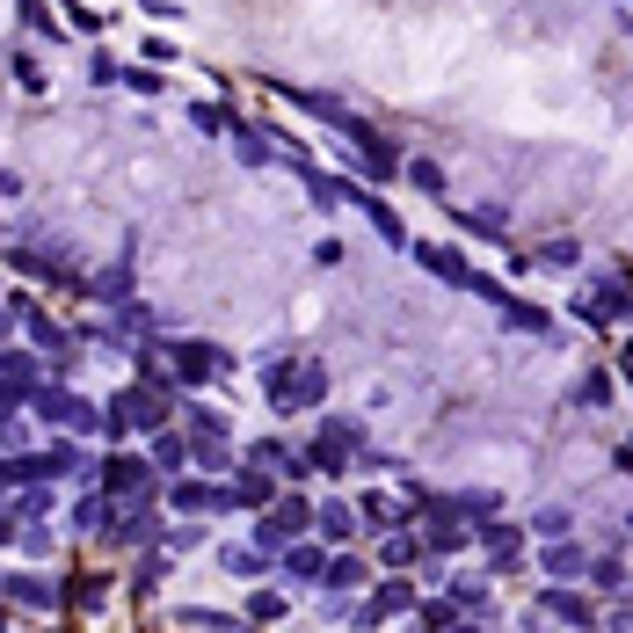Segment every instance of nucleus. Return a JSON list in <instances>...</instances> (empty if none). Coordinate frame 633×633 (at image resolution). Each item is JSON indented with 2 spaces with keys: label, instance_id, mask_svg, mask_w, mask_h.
Here are the masks:
<instances>
[{
  "label": "nucleus",
  "instance_id": "1",
  "mask_svg": "<svg viewBox=\"0 0 633 633\" xmlns=\"http://www.w3.org/2000/svg\"><path fill=\"white\" fill-rule=\"evenodd\" d=\"M328 131L350 147V161H357L371 182H393V175H401V153H393V139L379 131V124H365L357 110H336V117H328Z\"/></svg>",
  "mask_w": 633,
  "mask_h": 633
},
{
  "label": "nucleus",
  "instance_id": "2",
  "mask_svg": "<svg viewBox=\"0 0 633 633\" xmlns=\"http://www.w3.org/2000/svg\"><path fill=\"white\" fill-rule=\"evenodd\" d=\"M263 393L277 415H299V408H320L328 401V371L320 365H292V357H269L263 365Z\"/></svg>",
  "mask_w": 633,
  "mask_h": 633
},
{
  "label": "nucleus",
  "instance_id": "3",
  "mask_svg": "<svg viewBox=\"0 0 633 633\" xmlns=\"http://www.w3.org/2000/svg\"><path fill=\"white\" fill-rule=\"evenodd\" d=\"M408 255H415V263H422V269H430L438 284H452V292H473V299H488V306H503V299H510V292H503V284H495V277H481V269L466 263L459 248H444V241H415Z\"/></svg>",
  "mask_w": 633,
  "mask_h": 633
},
{
  "label": "nucleus",
  "instance_id": "4",
  "mask_svg": "<svg viewBox=\"0 0 633 633\" xmlns=\"http://www.w3.org/2000/svg\"><path fill=\"white\" fill-rule=\"evenodd\" d=\"M161 357H168L175 387H212V379L233 371V357H226L219 342H204V336H161Z\"/></svg>",
  "mask_w": 633,
  "mask_h": 633
},
{
  "label": "nucleus",
  "instance_id": "5",
  "mask_svg": "<svg viewBox=\"0 0 633 633\" xmlns=\"http://www.w3.org/2000/svg\"><path fill=\"white\" fill-rule=\"evenodd\" d=\"M102 554H131V546H153L161 524H153V495H117V510H102L96 524Z\"/></svg>",
  "mask_w": 633,
  "mask_h": 633
},
{
  "label": "nucleus",
  "instance_id": "6",
  "mask_svg": "<svg viewBox=\"0 0 633 633\" xmlns=\"http://www.w3.org/2000/svg\"><path fill=\"white\" fill-rule=\"evenodd\" d=\"M168 422V401H161V387H124L110 393V408H102V430H110V444H124L131 430H161Z\"/></svg>",
  "mask_w": 633,
  "mask_h": 633
},
{
  "label": "nucleus",
  "instance_id": "7",
  "mask_svg": "<svg viewBox=\"0 0 633 633\" xmlns=\"http://www.w3.org/2000/svg\"><path fill=\"white\" fill-rule=\"evenodd\" d=\"M29 415L45 422V430H66V438H88V430H102V408L96 401H80L74 387H37V401H29Z\"/></svg>",
  "mask_w": 633,
  "mask_h": 633
},
{
  "label": "nucleus",
  "instance_id": "8",
  "mask_svg": "<svg viewBox=\"0 0 633 633\" xmlns=\"http://www.w3.org/2000/svg\"><path fill=\"white\" fill-rule=\"evenodd\" d=\"M357 452H365V415H328V422H320V438L306 444L314 473H342Z\"/></svg>",
  "mask_w": 633,
  "mask_h": 633
},
{
  "label": "nucleus",
  "instance_id": "9",
  "mask_svg": "<svg viewBox=\"0 0 633 633\" xmlns=\"http://www.w3.org/2000/svg\"><path fill=\"white\" fill-rule=\"evenodd\" d=\"M153 473H161L153 452H117V444H110V459L96 466V481H102L110 503H117V495H153Z\"/></svg>",
  "mask_w": 633,
  "mask_h": 633
},
{
  "label": "nucleus",
  "instance_id": "10",
  "mask_svg": "<svg viewBox=\"0 0 633 633\" xmlns=\"http://www.w3.org/2000/svg\"><path fill=\"white\" fill-rule=\"evenodd\" d=\"M168 510L175 517H212V510H233V495H226V481H212V473H168Z\"/></svg>",
  "mask_w": 633,
  "mask_h": 633
},
{
  "label": "nucleus",
  "instance_id": "11",
  "mask_svg": "<svg viewBox=\"0 0 633 633\" xmlns=\"http://www.w3.org/2000/svg\"><path fill=\"white\" fill-rule=\"evenodd\" d=\"M473 546H488V568H495V575H510V568L532 560V532H524V524H503V517L473 524Z\"/></svg>",
  "mask_w": 633,
  "mask_h": 633
},
{
  "label": "nucleus",
  "instance_id": "12",
  "mask_svg": "<svg viewBox=\"0 0 633 633\" xmlns=\"http://www.w3.org/2000/svg\"><path fill=\"white\" fill-rule=\"evenodd\" d=\"M226 495H233V510H269L284 488H277V466L241 459V466H226Z\"/></svg>",
  "mask_w": 633,
  "mask_h": 633
},
{
  "label": "nucleus",
  "instance_id": "13",
  "mask_svg": "<svg viewBox=\"0 0 633 633\" xmlns=\"http://www.w3.org/2000/svg\"><path fill=\"white\" fill-rule=\"evenodd\" d=\"M539 611H546L554 626H605V611H597V597H590L583 583H546L539 590Z\"/></svg>",
  "mask_w": 633,
  "mask_h": 633
},
{
  "label": "nucleus",
  "instance_id": "14",
  "mask_svg": "<svg viewBox=\"0 0 633 633\" xmlns=\"http://www.w3.org/2000/svg\"><path fill=\"white\" fill-rule=\"evenodd\" d=\"M328 554H336V546H328L320 532H299L292 546L277 554V575H284V583H299V590H314L320 575H328Z\"/></svg>",
  "mask_w": 633,
  "mask_h": 633
},
{
  "label": "nucleus",
  "instance_id": "15",
  "mask_svg": "<svg viewBox=\"0 0 633 633\" xmlns=\"http://www.w3.org/2000/svg\"><path fill=\"white\" fill-rule=\"evenodd\" d=\"M88 80H96V88H131V96H168V74H153V59L147 66H117L110 51H96V59H88Z\"/></svg>",
  "mask_w": 633,
  "mask_h": 633
},
{
  "label": "nucleus",
  "instance_id": "16",
  "mask_svg": "<svg viewBox=\"0 0 633 633\" xmlns=\"http://www.w3.org/2000/svg\"><path fill=\"white\" fill-rule=\"evenodd\" d=\"M532 560H539V575H546V583H583V575H590V546H575L568 532L546 539Z\"/></svg>",
  "mask_w": 633,
  "mask_h": 633
},
{
  "label": "nucleus",
  "instance_id": "17",
  "mask_svg": "<svg viewBox=\"0 0 633 633\" xmlns=\"http://www.w3.org/2000/svg\"><path fill=\"white\" fill-rule=\"evenodd\" d=\"M0 597H8V605H37V611L66 605V590L51 583V575H15V568H0Z\"/></svg>",
  "mask_w": 633,
  "mask_h": 633
},
{
  "label": "nucleus",
  "instance_id": "18",
  "mask_svg": "<svg viewBox=\"0 0 633 633\" xmlns=\"http://www.w3.org/2000/svg\"><path fill=\"white\" fill-rule=\"evenodd\" d=\"M219 568H226V575H241V583H269V575H277V554H269V546H255V539H248V546H233V539H226V546H219Z\"/></svg>",
  "mask_w": 633,
  "mask_h": 633
},
{
  "label": "nucleus",
  "instance_id": "19",
  "mask_svg": "<svg viewBox=\"0 0 633 633\" xmlns=\"http://www.w3.org/2000/svg\"><path fill=\"white\" fill-rule=\"evenodd\" d=\"M15 314H23V328H29V342H37V350H51V357H74V336H66V328H59V320H51L37 299H15Z\"/></svg>",
  "mask_w": 633,
  "mask_h": 633
},
{
  "label": "nucleus",
  "instance_id": "20",
  "mask_svg": "<svg viewBox=\"0 0 633 633\" xmlns=\"http://www.w3.org/2000/svg\"><path fill=\"white\" fill-rule=\"evenodd\" d=\"M473 546V524L466 517H430V532H422V554L430 560H459Z\"/></svg>",
  "mask_w": 633,
  "mask_h": 633
},
{
  "label": "nucleus",
  "instance_id": "21",
  "mask_svg": "<svg viewBox=\"0 0 633 633\" xmlns=\"http://www.w3.org/2000/svg\"><path fill=\"white\" fill-rule=\"evenodd\" d=\"M248 626H284L292 619V590H277V583H255L248 590V605H241Z\"/></svg>",
  "mask_w": 633,
  "mask_h": 633
},
{
  "label": "nucleus",
  "instance_id": "22",
  "mask_svg": "<svg viewBox=\"0 0 633 633\" xmlns=\"http://www.w3.org/2000/svg\"><path fill=\"white\" fill-rule=\"evenodd\" d=\"M248 459L277 466L284 481H306V473H314V459H306V452H292V444H284V438H255V444H248Z\"/></svg>",
  "mask_w": 633,
  "mask_h": 633
},
{
  "label": "nucleus",
  "instance_id": "23",
  "mask_svg": "<svg viewBox=\"0 0 633 633\" xmlns=\"http://www.w3.org/2000/svg\"><path fill=\"white\" fill-rule=\"evenodd\" d=\"M320 590L328 597H357V590H371V568L357 554H328V575H320Z\"/></svg>",
  "mask_w": 633,
  "mask_h": 633
},
{
  "label": "nucleus",
  "instance_id": "24",
  "mask_svg": "<svg viewBox=\"0 0 633 633\" xmlns=\"http://www.w3.org/2000/svg\"><path fill=\"white\" fill-rule=\"evenodd\" d=\"M147 452H153V466H161V473H182V466H190V438H182V430H168V422H161V430H147Z\"/></svg>",
  "mask_w": 633,
  "mask_h": 633
},
{
  "label": "nucleus",
  "instance_id": "25",
  "mask_svg": "<svg viewBox=\"0 0 633 633\" xmlns=\"http://www.w3.org/2000/svg\"><path fill=\"white\" fill-rule=\"evenodd\" d=\"M444 212H452L459 233H481V241H503V233H510V219H503V212H481V204H444Z\"/></svg>",
  "mask_w": 633,
  "mask_h": 633
},
{
  "label": "nucleus",
  "instance_id": "26",
  "mask_svg": "<svg viewBox=\"0 0 633 633\" xmlns=\"http://www.w3.org/2000/svg\"><path fill=\"white\" fill-rule=\"evenodd\" d=\"M168 619H175V626H204V633H233V626H248L241 611H219V605H175Z\"/></svg>",
  "mask_w": 633,
  "mask_h": 633
},
{
  "label": "nucleus",
  "instance_id": "27",
  "mask_svg": "<svg viewBox=\"0 0 633 633\" xmlns=\"http://www.w3.org/2000/svg\"><path fill=\"white\" fill-rule=\"evenodd\" d=\"M314 532L328 539V546H350V532H357V510H350V503H314Z\"/></svg>",
  "mask_w": 633,
  "mask_h": 633
},
{
  "label": "nucleus",
  "instance_id": "28",
  "mask_svg": "<svg viewBox=\"0 0 633 633\" xmlns=\"http://www.w3.org/2000/svg\"><path fill=\"white\" fill-rule=\"evenodd\" d=\"M495 314H503V328H510V336H554V320L539 314L532 299H503Z\"/></svg>",
  "mask_w": 633,
  "mask_h": 633
},
{
  "label": "nucleus",
  "instance_id": "29",
  "mask_svg": "<svg viewBox=\"0 0 633 633\" xmlns=\"http://www.w3.org/2000/svg\"><path fill=\"white\" fill-rule=\"evenodd\" d=\"M422 560V539L408 532V524H393L387 539H379V568H415Z\"/></svg>",
  "mask_w": 633,
  "mask_h": 633
},
{
  "label": "nucleus",
  "instance_id": "30",
  "mask_svg": "<svg viewBox=\"0 0 633 633\" xmlns=\"http://www.w3.org/2000/svg\"><path fill=\"white\" fill-rule=\"evenodd\" d=\"M444 597L459 605V619H481V611H488V583H481V575H452V590H444Z\"/></svg>",
  "mask_w": 633,
  "mask_h": 633
},
{
  "label": "nucleus",
  "instance_id": "31",
  "mask_svg": "<svg viewBox=\"0 0 633 633\" xmlns=\"http://www.w3.org/2000/svg\"><path fill=\"white\" fill-rule=\"evenodd\" d=\"M190 466L197 473H226V466H233V444L226 438H190Z\"/></svg>",
  "mask_w": 633,
  "mask_h": 633
},
{
  "label": "nucleus",
  "instance_id": "32",
  "mask_svg": "<svg viewBox=\"0 0 633 633\" xmlns=\"http://www.w3.org/2000/svg\"><path fill=\"white\" fill-rule=\"evenodd\" d=\"M23 23H29V37H45V45H59L66 29H59V15H51L45 0H23Z\"/></svg>",
  "mask_w": 633,
  "mask_h": 633
},
{
  "label": "nucleus",
  "instance_id": "33",
  "mask_svg": "<svg viewBox=\"0 0 633 633\" xmlns=\"http://www.w3.org/2000/svg\"><path fill=\"white\" fill-rule=\"evenodd\" d=\"M102 510H110V495H102V481H96V495H74V532H96Z\"/></svg>",
  "mask_w": 633,
  "mask_h": 633
},
{
  "label": "nucleus",
  "instance_id": "34",
  "mask_svg": "<svg viewBox=\"0 0 633 633\" xmlns=\"http://www.w3.org/2000/svg\"><path fill=\"white\" fill-rule=\"evenodd\" d=\"M415 619L422 626H459V605L452 597H415Z\"/></svg>",
  "mask_w": 633,
  "mask_h": 633
},
{
  "label": "nucleus",
  "instance_id": "35",
  "mask_svg": "<svg viewBox=\"0 0 633 633\" xmlns=\"http://www.w3.org/2000/svg\"><path fill=\"white\" fill-rule=\"evenodd\" d=\"M190 124L204 131V139H226V131H233V117H226L219 102H197V110H190Z\"/></svg>",
  "mask_w": 633,
  "mask_h": 633
},
{
  "label": "nucleus",
  "instance_id": "36",
  "mask_svg": "<svg viewBox=\"0 0 633 633\" xmlns=\"http://www.w3.org/2000/svg\"><path fill=\"white\" fill-rule=\"evenodd\" d=\"M590 583L619 590V583H626V560H619V554H590Z\"/></svg>",
  "mask_w": 633,
  "mask_h": 633
},
{
  "label": "nucleus",
  "instance_id": "37",
  "mask_svg": "<svg viewBox=\"0 0 633 633\" xmlns=\"http://www.w3.org/2000/svg\"><path fill=\"white\" fill-rule=\"evenodd\" d=\"M532 263H539V269H575V263H583V248H575V241H546Z\"/></svg>",
  "mask_w": 633,
  "mask_h": 633
},
{
  "label": "nucleus",
  "instance_id": "38",
  "mask_svg": "<svg viewBox=\"0 0 633 633\" xmlns=\"http://www.w3.org/2000/svg\"><path fill=\"white\" fill-rule=\"evenodd\" d=\"M96 292L110 299V306H124V299H131V263H117V269H102V277H96Z\"/></svg>",
  "mask_w": 633,
  "mask_h": 633
},
{
  "label": "nucleus",
  "instance_id": "39",
  "mask_svg": "<svg viewBox=\"0 0 633 633\" xmlns=\"http://www.w3.org/2000/svg\"><path fill=\"white\" fill-rule=\"evenodd\" d=\"M401 175H408L415 190H430V197H444V168H438V161H401Z\"/></svg>",
  "mask_w": 633,
  "mask_h": 633
},
{
  "label": "nucleus",
  "instance_id": "40",
  "mask_svg": "<svg viewBox=\"0 0 633 633\" xmlns=\"http://www.w3.org/2000/svg\"><path fill=\"white\" fill-rule=\"evenodd\" d=\"M190 430L197 438H233V422H226L219 408H190Z\"/></svg>",
  "mask_w": 633,
  "mask_h": 633
},
{
  "label": "nucleus",
  "instance_id": "41",
  "mask_svg": "<svg viewBox=\"0 0 633 633\" xmlns=\"http://www.w3.org/2000/svg\"><path fill=\"white\" fill-rule=\"evenodd\" d=\"M532 532L539 539H560V532H568V510H560V503H546V510L532 517Z\"/></svg>",
  "mask_w": 633,
  "mask_h": 633
},
{
  "label": "nucleus",
  "instance_id": "42",
  "mask_svg": "<svg viewBox=\"0 0 633 633\" xmlns=\"http://www.w3.org/2000/svg\"><path fill=\"white\" fill-rule=\"evenodd\" d=\"M197 539H204L197 524H175V532H161V546H168V554L182 560V554H197Z\"/></svg>",
  "mask_w": 633,
  "mask_h": 633
},
{
  "label": "nucleus",
  "instance_id": "43",
  "mask_svg": "<svg viewBox=\"0 0 633 633\" xmlns=\"http://www.w3.org/2000/svg\"><path fill=\"white\" fill-rule=\"evenodd\" d=\"M611 401V379L605 371H583V408H605Z\"/></svg>",
  "mask_w": 633,
  "mask_h": 633
},
{
  "label": "nucleus",
  "instance_id": "44",
  "mask_svg": "<svg viewBox=\"0 0 633 633\" xmlns=\"http://www.w3.org/2000/svg\"><path fill=\"white\" fill-rule=\"evenodd\" d=\"M314 263H320V269H342V263H350V248H342V241H320Z\"/></svg>",
  "mask_w": 633,
  "mask_h": 633
},
{
  "label": "nucleus",
  "instance_id": "45",
  "mask_svg": "<svg viewBox=\"0 0 633 633\" xmlns=\"http://www.w3.org/2000/svg\"><path fill=\"white\" fill-rule=\"evenodd\" d=\"M605 626H633V605H611V611H605Z\"/></svg>",
  "mask_w": 633,
  "mask_h": 633
},
{
  "label": "nucleus",
  "instance_id": "46",
  "mask_svg": "<svg viewBox=\"0 0 633 633\" xmlns=\"http://www.w3.org/2000/svg\"><path fill=\"white\" fill-rule=\"evenodd\" d=\"M8 314H15V299L0 292V342H8V328H15V320H8Z\"/></svg>",
  "mask_w": 633,
  "mask_h": 633
},
{
  "label": "nucleus",
  "instance_id": "47",
  "mask_svg": "<svg viewBox=\"0 0 633 633\" xmlns=\"http://www.w3.org/2000/svg\"><path fill=\"white\" fill-rule=\"evenodd\" d=\"M611 459H619V466L633 473V438H619V452H611Z\"/></svg>",
  "mask_w": 633,
  "mask_h": 633
},
{
  "label": "nucleus",
  "instance_id": "48",
  "mask_svg": "<svg viewBox=\"0 0 633 633\" xmlns=\"http://www.w3.org/2000/svg\"><path fill=\"white\" fill-rule=\"evenodd\" d=\"M619 23H626V29H633V0H619Z\"/></svg>",
  "mask_w": 633,
  "mask_h": 633
},
{
  "label": "nucleus",
  "instance_id": "49",
  "mask_svg": "<svg viewBox=\"0 0 633 633\" xmlns=\"http://www.w3.org/2000/svg\"><path fill=\"white\" fill-rule=\"evenodd\" d=\"M0 626H15V611H8V597H0Z\"/></svg>",
  "mask_w": 633,
  "mask_h": 633
},
{
  "label": "nucleus",
  "instance_id": "50",
  "mask_svg": "<svg viewBox=\"0 0 633 633\" xmlns=\"http://www.w3.org/2000/svg\"><path fill=\"white\" fill-rule=\"evenodd\" d=\"M626 532H633V510H626Z\"/></svg>",
  "mask_w": 633,
  "mask_h": 633
}]
</instances>
